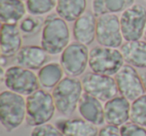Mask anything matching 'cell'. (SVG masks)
<instances>
[{
	"label": "cell",
	"mask_w": 146,
	"mask_h": 136,
	"mask_svg": "<svg viewBox=\"0 0 146 136\" xmlns=\"http://www.w3.org/2000/svg\"><path fill=\"white\" fill-rule=\"evenodd\" d=\"M70 31L67 22L57 14L44 19L41 30V47L49 55L61 54L70 43Z\"/></svg>",
	"instance_id": "1"
},
{
	"label": "cell",
	"mask_w": 146,
	"mask_h": 136,
	"mask_svg": "<svg viewBox=\"0 0 146 136\" xmlns=\"http://www.w3.org/2000/svg\"><path fill=\"white\" fill-rule=\"evenodd\" d=\"M81 80L66 76L52 89V96L56 110L63 116H71L78 108L83 94Z\"/></svg>",
	"instance_id": "2"
},
{
	"label": "cell",
	"mask_w": 146,
	"mask_h": 136,
	"mask_svg": "<svg viewBox=\"0 0 146 136\" xmlns=\"http://www.w3.org/2000/svg\"><path fill=\"white\" fill-rule=\"evenodd\" d=\"M26 120V99L10 90L0 94V122L7 132L18 129Z\"/></svg>",
	"instance_id": "3"
},
{
	"label": "cell",
	"mask_w": 146,
	"mask_h": 136,
	"mask_svg": "<svg viewBox=\"0 0 146 136\" xmlns=\"http://www.w3.org/2000/svg\"><path fill=\"white\" fill-rule=\"evenodd\" d=\"M56 106L51 93L46 89H38L26 98L27 126H38L48 123L54 116Z\"/></svg>",
	"instance_id": "4"
},
{
	"label": "cell",
	"mask_w": 146,
	"mask_h": 136,
	"mask_svg": "<svg viewBox=\"0 0 146 136\" xmlns=\"http://www.w3.org/2000/svg\"><path fill=\"white\" fill-rule=\"evenodd\" d=\"M124 62L121 51L117 48L96 46L89 51L88 66L95 73L113 76L121 69Z\"/></svg>",
	"instance_id": "5"
},
{
	"label": "cell",
	"mask_w": 146,
	"mask_h": 136,
	"mask_svg": "<svg viewBox=\"0 0 146 136\" xmlns=\"http://www.w3.org/2000/svg\"><path fill=\"white\" fill-rule=\"evenodd\" d=\"M4 82L7 89L22 96H28L40 89L38 77L33 70L13 65L5 70Z\"/></svg>",
	"instance_id": "6"
},
{
	"label": "cell",
	"mask_w": 146,
	"mask_h": 136,
	"mask_svg": "<svg viewBox=\"0 0 146 136\" xmlns=\"http://www.w3.org/2000/svg\"><path fill=\"white\" fill-rule=\"evenodd\" d=\"M89 62V51L86 45L72 42L60 54V64L64 73L70 77H78L85 72Z\"/></svg>",
	"instance_id": "7"
},
{
	"label": "cell",
	"mask_w": 146,
	"mask_h": 136,
	"mask_svg": "<svg viewBox=\"0 0 146 136\" xmlns=\"http://www.w3.org/2000/svg\"><path fill=\"white\" fill-rule=\"evenodd\" d=\"M120 26L125 41L141 40L146 27V7L135 3L120 16Z\"/></svg>",
	"instance_id": "8"
},
{
	"label": "cell",
	"mask_w": 146,
	"mask_h": 136,
	"mask_svg": "<svg viewBox=\"0 0 146 136\" xmlns=\"http://www.w3.org/2000/svg\"><path fill=\"white\" fill-rule=\"evenodd\" d=\"M84 93L97 98L101 102H106L117 96L118 88L112 76L88 72L81 78Z\"/></svg>",
	"instance_id": "9"
},
{
	"label": "cell",
	"mask_w": 146,
	"mask_h": 136,
	"mask_svg": "<svg viewBox=\"0 0 146 136\" xmlns=\"http://www.w3.org/2000/svg\"><path fill=\"white\" fill-rule=\"evenodd\" d=\"M120 18L116 14H104L97 17L96 41L100 46L118 48L123 44Z\"/></svg>",
	"instance_id": "10"
},
{
	"label": "cell",
	"mask_w": 146,
	"mask_h": 136,
	"mask_svg": "<svg viewBox=\"0 0 146 136\" xmlns=\"http://www.w3.org/2000/svg\"><path fill=\"white\" fill-rule=\"evenodd\" d=\"M120 95L129 101H134L145 92L141 76L136 71L135 67L124 64L122 68L114 75Z\"/></svg>",
	"instance_id": "11"
},
{
	"label": "cell",
	"mask_w": 146,
	"mask_h": 136,
	"mask_svg": "<svg viewBox=\"0 0 146 136\" xmlns=\"http://www.w3.org/2000/svg\"><path fill=\"white\" fill-rule=\"evenodd\" d=\"M50 59L49 54L38 45H25L14 56L16 65L30 70H39Z\"/></svg>",
	"instance_id": "12"
},
{
	"label": "cell",
	"mask_w": 146,
	"mask_h": 136,
	"mask_svg": "<svg viewBox=\"0 0 146 136\" xmlns=\"http://www.w3.org/2000/svg\"><path fill=\"white\" fill-rule=\"evenodd\" d=\"M131 104L123 96H115L104 104V117L105 122L109 125L122 126L130 119Z\"/></svg>",
	"instance_id": "13"
},
{
	"label": "cell",
	"mask_w": 146,
	"mask_h": 136,
	"mask_svg": "<svg viewBox=\"0 0 146 136\" xmlns=\"http://www.w3.org/2000/svg\"><path fill=\"white\" fill-rule=\"evenodd\" d=\"M96 15L93 11H85L74 21L72 34L75 41L84 45H90L96 39Z\"/></svg>",
	"instance_id": "14"
},
{
	"label": "cell",
	"mask_w": 146,
	"mask_h": 136,
	"mask_svg": "<svg viewBox=\"0 0 146 136\" xmlns=\"http://www.w3.org/2000/svg\"><path fill=\"white\" fill-rule=\"evenodd\" d=\"M23 35L18 24L2 23L1 25V56L14 57L22 48Z\"/></svg>",
	"instance_id": "15"
},
{
	"label": "cell",
	"mask_w": 146,
	"mask_h": 136,
	"mask_svg": "<svg viewBox=\"0 0 146 136\" xmlns=\"http://www.w3.org/2000/svg\"><path fill=\"white\" fill-rule=\"evenodd\" d=\"M77 109L83 119L94 125L101 126L105 122L104 107L101 104V101L89 94H82Z\"/></svg>",
	"instance_id": "16"
},
{
	"label": "cell",
	"mask_w": 146,
	"mask_h": 136,
	"mask_svg": "<svg viewBox=\"0 0 146 136\" xmlns=\"http://www.w3.org/2000/svg\"><path fill=\"white\" fill-rule=\"evenodd\" d=\"M55 125L65 136H98L97 126L83 118L58 119Z\"/></svg>",
	"instance_id": "17"
},
{
	"label": "cell",
	"mask_w": 146,
	"mask_h": 136,
	"mask_svg": "<svg viewBox=\"0 0 146 136\" xmlns=\"http://www.w3.org/2000/svg\"><path fill=\"white\" fill-rule=\"evenodd\" d=\"M126 64L135 68H146V41H126L120 47Z\"/></svg>",
	"instance_id": "18"
},
{
	"label": "cell",
	"mask_w": 146,
	"mask_h": 136,
	"mask_svg": "<svg viewBox=\"0 0 146 136\" xmlns=\"http://www.w3.org/2000/svg\"><path fill=\"white\" fill-rule=\"evenodd\" d=\"M26 4L22 0H0V21L17 24L25 17Z\"/></svg>",
	"instance_id": "19"
},
{
	"label": "cell",
	"mask_w": 146,
	"mask_h": 136,
	"mask_svg": "<svg viewBox=\"0 0 146 136\" xmlns=\"http://www.w3.org/2000/svg\"><path fill=\"white\" fill-rule=\"evenodd\" d=\"M86 0H58L56 14L66 22H74L86 11Z\"/></svg>",
	"instance_id": "20"
},
{
	"label": "cell",
	"mask_w": 146,
	"mask_h": 136,
	"mask_svg": "<svg viewBox=\"0 0 146 136\" xmlns=\"http://www.w3.org/2000/svg\"><path fill=\"white\" fill-rule=\"evenodd\" d=\"M63 70L60 63L49 62L38 70V77L40 86L43 89H53L63 79Z\"/></svg>",
	"instance_id": "21"
},
{
	"label": "cell",
	"mask_w": 146,
	"mask_h": 136,
	"mask_svg": "<svg viewBox=\"0 0 146 136\" xmlns=\"http://www.w3.org/2000/svg\"><path fill=\"white\" fill-rule=\"evenodd\" d=\"M135 4V0H92V11L96 16L117 14Z\"/></svg>",
	"instance_id": "22"
},
{
	"label": "cell",
	"mask_w": 146,
	"mask_h": 136,
	"mask_svg": "<svg viewBox=\"0 0 146 136\" xmlns=\"http://www.w3.org/2000/svg\"><path fill=\"white\" fill-rule=\"evenodd\" d=\"M58 0H26L27 12L33 16H42L56 8Z\"/></svg>",
	"instance_id": "23"
},
{
	"label": "cell",
	"mask_w": 146,
	"mask_h": 136,
	"mask_svg": "<svg viewBox=\"0 0 146 136\" xmlns=\"http://www.w3.org/2000/svg\"><path fill=\"white\" fill-rule=\"evenodd\" d=\"M43 23L42 19L38 16H33L29 14L28 16H25L22 20L19 22L18 26L22 33L24 38H30L39 33V31L42 30Z\"/></svg>",
	"instance_id": "24"
},
{
	"label": "cell",
	"mask_w": 146,
	"mask_h": 136,
	"mask_svg": "<svg viewBox=\"0 0 146 136\" xmlns=\"http://www.w3.org/2000/svg\"><path fill=\"white\" fill-rule=\"evenodd\" d=\"M130 120L138 125L146 127V94L132 101Z\"/></svg>",
	"instance_id": "25"
},
{
	"label": "cell",
	"mask_w": 146,
	"mask_h": 136,
	"mask_svg": "<svg viewBox=\"0 0 146 136\" xmlns=\"http://www.w3.org/2000/svg\"><path fill=\"white\" fill-rule=\"evenodd\" d=\"M30 136H65L56 125L45 123L35 126L30 133Z\"/></svg>",
	"instance_id": "26"
},
{
	"label": "cell",
	"mask_w": 146,
	"mask_h": 136,
	"mask_svg": "<svg viewBox=\"0 0 146 136\" xmlns=\"http://www.w3.org/2000/svg\"><path fill=\"white\" fill-rule=\"evenodd\" d=\"M121 136H146V129L134 122H127L120 126Z\"/></svg>",
	"instance_id": "27"
},
{
	"label": "cell",
	"mask_w": 146,
	"mask_h": 136,
	"mask_svg": "<svg viewBox=\"0 0 146 136\" xmlns=\"http://www.w3.org/2000/svg\"><path fill=\"white\" fill-rule=\"evenodd\" d=\"M98 136H121V132H120V128L118 126L107 124L100 128Z\"/></svg>",
	"instance_id": "28"
},
{
	"label": "cell",
	"mask_w": 146,
	"mask_h": 136,
	"mask_svg": "<svg viewBox=\"0 0 146 136\" xmlns=\"http://www.w3.org/2000/svg\"><path fill=\"white\" fill-rule=\"evenodd\" d=\"M141 79H142V83H143L144 86V90H145V93H146V68L144 69V71L141 73Z\"/></svg>",
	"instance_id": "29"
},
{
	"label": "cell",
	"mask_w": 146,
	"mask_h": 136,
	"mask_svg": "<svg viewBox=\"0 0 146 136\" xmlns=\"http://www.w3.org/2000/svg\"><path fill=\"white\" fill-rule=\"evenodd\" d=\"M143 38H144V41H146V27H145V30H144V34H143Z\"/></svg>",
	"instance_id": "30"
},
{
	"label": "cell",
	"mask_w": 146,
	"mask_h": 136,
	"mask_svg": "<svg viewBox=\"0 0 146 136\" xmlns=\"http://www.w3.org/2000/svg\"><path fill=\"white\" fill-rule=\"evenodd\" d=\"M144 1H145V2H146V0H144Z\"/></svg>",
	"instance_id": "31"
}]
</instances>
